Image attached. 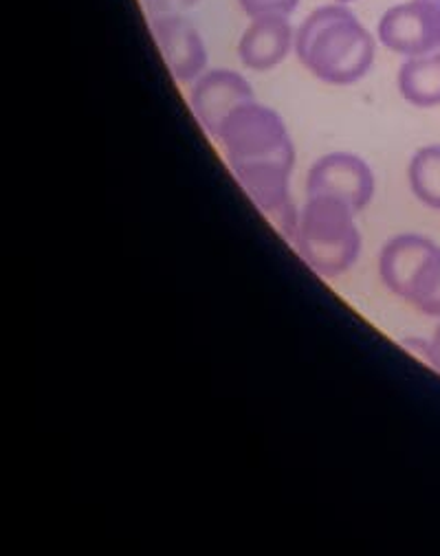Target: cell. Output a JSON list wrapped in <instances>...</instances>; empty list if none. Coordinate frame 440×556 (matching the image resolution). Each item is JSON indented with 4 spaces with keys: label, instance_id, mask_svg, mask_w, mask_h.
<instances>
[{
    "label": "cell",
    "instance_id": "obj_1",
    "mask_svg": "<svg viewBox=\"0 0 440 556\" xmlns=\"http://www.w3.org/2000/svg\"><path fill=\"white\" fill-rule=\"evenodd\" d=\"M225 161L257 212L293 240L300 210L291 199L296 146L285 119L257 102L238 109L216 135Z\"/></svg>",
    "mask_w": 440,
    "mask_h": 556
},
{
    "label": "cell",
    "instance_id": "obj_2",
    "mask_svg": "<svg viewBox=\"0 0 440 556\" xmlns=\"http://www.w3.org/2000/svg\"><path fill=\"white\" fill-rule=\"evenodd\" d=\"M296 55L324 84L350 86L364 79L377 55V38L345 5L313 10L296 31Z\"/></svg>",
    "mask_w": 440,
    "mask_h": 556
},
{
    "label": "cell",
    "instance_id": "obj_3",
    "mask_svg": "<svg viewBox=\"0 0 440 556\" xmlns=\"http://www.w3.org/2000/svg\"><path fill=\"white\" fill-rule=\"evenodd\" d=\"M291 242L306 266L326 280L348 273L362 255L355 212L328 199H306Z\"/></svg>",
    "mask_w": 440,
    "mask_h": 556
},
{
    "label": "cell",
    "instance_id": "obj_4",
    "mask_svg": "<svg viewBox=\"0 0 440 556\" xmlns=\"http://www.w3.org/2000/svg\"><path fill=\"white\" fill-rule=\"evenodd\" d=\"M384 287L418 313L440 319V247L420 233H401L379 253Z\"/></svg>",
    "mask_w": 440,
    "mask_h": 556
},
{
    "label": "cell",
    "instance_id": "obj_5",
    "mask_svg": "<svg viewBox=\"0 0 440 556\" xmlns=\"http://www.w3.org/2000/svg\"><path fill=\"white\" fill-rule=\"evenodd\" d=\"M306 197L337 201L357 214L375 197V172L352 152L324 154L309 169Z\"/></svg>",
    "mask_w": 440,
    "mask_h": 556
},
{
    "label": "cell",
    "instance_id": "obj_6",
    "mask_svg": "<svg viewBox=\"0 0 440 556\" xmlns=\"http://www.w3.org/2000/svg\"><path fill=\"white\" fill-rule=\"evenodd\" d=\"M377 38L403 58L440 51V0H407L390 8L379 21Z\"/></svg>",
    "mask_w": 440,
    "mask_h": 556
},
{
    "label": "cell",
    "instance_id": "obj_7",
    "mask_svg": "<svg viewBox=\"0 0 440 556\" xmlns=\"http://www.w3.org/2000/svg\"><path fill=\"white\" fill-rule=\"evenodd\" d=\"M255 102L253 88L236 71L212 68L205 71L192 86L190 106L205 132L216 139L223 124L244 104Z\"/></svg>",
    "mask_w": 440,
    "mask_h": 556
},
{
    "label": "cell",
    "instance_id": "obj_8",
    "mask_svg": "<svg viewBox=\"0 0 440 556\" xmlns=\"http://www.w3.org/2000/svg\"><path fill=\"white\" fill-rule=\"evenodd\" d=\"M150 31L176 81H197L208 71L205 40L184 14L152 16Z\"/></svg>",
    "mask_w": 440,
    "mask_h": 556
},
{
    "label": "cell",
    "instance_id": "obj_9",
    "mask_svg": "<svg viewBox=\"0 0 440 556\" xmlns=\"http://www.w3.org/2000/svg\"><path fill=\"white\" fill-rule=\"evenodd\" d=\"M291 51H296V31L289 16L251 18L238 42V58L242 66L255 73L276 68Z\"/></svg>",
    "mask_w": 440,
    "mask_h": 556
},
{
    "label": "cell",
    "instance_id": "obj_10",
    "mask_svg": "<svg viewBox=\"0 0 440 556\" xmlns=\"http://www.w3.org/2000/svg\"><path fill=\"white\" fill-rule=\"evenodd\" d=\"M397 86L401 98L416 109L440 106V51L405 58Z\"/></svg>",
    "mask_w": 440,
    "mask_h": 556
},
{
    "label": "cell",
    "instance_id": "obj_11",
    "mask_svg": "<svg viewBox=\"0 0 440 556\" xmlns=\"http://www.w3.org/2000/svg\"><path fill=\"white\" fill-rule=\"evenodd\" d=\"M410 190L418 203L440 212V143L423 146L407 165Z\"/></svg>",
    "mask_w": 440,
    "mask_h": 556
},
{
    "label": "cell",
    "instance_id": "obj_12",
    "mask_svg": "<svg viewBox=\"0 0 440 556\" xmlns=\"http://www.w3.org/2000/svg\"><path fill=\"white\" fill-rule=\"evenodd\" d=\"M238 5L249 18L291 16L298 10L300 0H238Z\"/></svg>",
    "mask_w": 440,
    "mask_h": 556
},
{
    "label": "cell",
    "instance_id": "obj_13",
    "mask_svg": "<svg viewBox=\"0 0 440 556\" xmlns=\"http://www.w3.org/2000/svg\"><path fill=\"white\" fill-rule=\"evenodd\" d=\"M201 3V0H141V5L152 16H167V14H184L186 10H192Z\"/></svg>",
    "mask_w": 440,
    "mask_h": 556
},
{
    "label": "cell",
    "instance_id": "obj_14",
    "mask_svg": "<svg viewBox=\"0 0 440 556\" xmlns=\"http://www.w3.org/2000/svg\"><path fill=\"white\" fill-rule=\"evenodd\" d=\"M403 345L416 356V358H423V363H427L431 369H436V372H440V363H438V356H436V350L431 345V341H425L420 337H412V339H405Z\"/></svg>",
    "mask_w": 440,
    "mask_h": 556
},
{
    "label": "cell",
    "instance_id": "obj_15",
    "mask_svg": "<svg viewBox=\"0 0 440 556\" xmlns=\"http://www.w3.org/2000/svg\"><path fill=\"white\" fill-rule=\"evenodd\" d=\"M431 345H433V350H436V356H438V363H440V321H438V326H436V330H433V337H431Z\"/></svg>",
    "mask_w": 440,
    "mask_h": 556
},
{
    "label": "cell",
    "instance_id": "obj_16",
    "mask_svg": "<svg viewBox=\"0 0 440 556\" xmlns=\"http://www.w3.org/2000/svg\"><path fill=\"white\" fill-rule=\"evenodd\" d=\"M332 3H339V5H348V3H355V0H332Z\"/></svg>",
    "mask_w": 440,
    "mask_h": 556
}]
</instances>
